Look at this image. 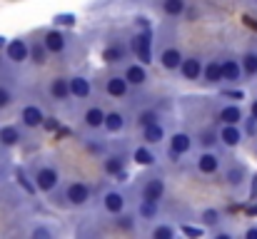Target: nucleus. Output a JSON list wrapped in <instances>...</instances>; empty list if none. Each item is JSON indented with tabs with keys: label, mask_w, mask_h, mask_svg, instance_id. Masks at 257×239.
<instances>
[{
	"label": "nucleus",
	"mask_w": 257,
	"mask_h": 239,
	"mask_svg": "<svg viewBox=\"0 0 257 239\" xmlns=\"http://www.w3.org/2000/svg\"><path fill=\"white\" fill-rule=\"evenodd\" d=\"M48 92H50V97H53L55 102H65V100H70V97H73V95H70V78H63V75L53 78L50 80Z\"/></svg>",
	"instance_id": "obj_18"
},
{
	"label": "nucleus",
	"mask_w": 257,
	"mask_h": 239,
	"mask_svg": "<svg viewBox=\"0 0 257 239\" xmlns=\"http://www.w3.org/2000/svg\"><path fill=\"white\" fill-rule=\"evenodd\" d=\"M90 92H92V85H90V80H87L85 75L70 78V95H73L75 100H87Z\"/></svg>",
	"instance_id": "obj_23"
},
{
	"label": "nucleus",
	"mask_w": 257,
	"mask_h": 239,
	"mask_svg": "<svg viewBox=\"0 0 257 239\" xmlns=\"http://www.w3.org/2000/svg\"><path fill=\"white\" fill-rule=\"evenodd\" d=\"M192 150V137L187 132H175L170 137V159L177 162L182 155H187Z\"/></svg>",
	"instance_id": "obj_12"
},
{
	"label": "nucleus",
	"mask_w": 257,
	"mask_h": 239,
	"mask_svg": "<svg viewBox=\"0 0 257 239\" xmlns=\"http://www.w3.org/2000/svg\"><path fill=\"white\" fill-rule=\"evenodd\" d=\"M43 43H45V48L50 50V55H60V53L68 50V38H65V33H60V30H55V28L43 35Z\"/></svg>",
	"instance_id": "obj_14"
},
{
	"label": "nucleus",
	"mask_w": 257,
	"mask_h": 239,
	"mask_svg": "<svg viewBox=\"0 0 257 239\" xmlns=\"http://www.w3.org/2000/svg\"><path fill=\"white\" fill-rule=\"evenodd\" d=\"M125 204H127V199H125V194L117 192V189H107V192L102 194V209H105L107 214H120V212L125 209Z\"/></svg>",
	"instance_id": "obj_16"
},
{
	"label": "nucleus",
	"mask_w": 257,
	"mask_h": 239,
	"mask_svg": "<svg viewBox=\"0 0 257 239\" xmlns=\"http://www.w3.org/2000/svg\"><path fill=\"white\" fill-rule=\"evenodd\" d=\"M165 179L163 177H150L145 184H143V189H140V199H145V202H155V204H160L163 199H165Z\"/></svg>",
	"instance_id": "obj_5"
},
{
	"label": "nucleus",
	"mask_w": 257,
	"mask_h": 239,
	"mask_svg": "<svg viewBox=\"0 0 257 239\" xmlns=\"http://www.w3.org/2000/svg\"><path fill=\"white\" fill-rule=\"evenodd\" d=\"M127 55H130V48H125L122 43H110V45H105L102 53H100L102 63H107V65H117V63L127 60Z\"/></svg>",
	"instance_id": "obj_13"
},
{
	"label": "nucleus",
	"mask_w": 257,
	"mask_h": 239,
	"mask_svg": "<svg viewBox=\"0 0 257 239\" xmlns=\"http://www.w3.org/2000/svg\"><path fill=\"white\" fill-rule=\"evenodd\" d=\"M160 10L168 18H180L187 10V0H160Z\"/></svg>",
	"instance_id": "obj_28"
},
{
	"label": "nucleus",
	"mask_w": 257,
	"mask_h": 239,
	"mask_svg": "<svg viewBox=\"0 0 257 239\" xmlns=\"http://www.w3.org/2000/svg\"><path fill=\"white\" fill-rule=\"evenodd\" d=\"M197 142H200V147H205V150H212V147L220 142V137H217V130H202V132L197 135Z\"/></svg>",
	"instance_id": "obj_35"
},
{
	"label": "nucleus",
	"mask_w": 257,
	"mask_h": 239,
	"mask_svg": "<svg viewBox=\"0 0 257 239\" xmlns=\"http://www.w3.org/2000/svg\"><path fill=\"white\" fill-rule=\"evenodd\" d=\"M105 92L110 97H115V100H122L130 92V82H127L125 75H110L107 82H105Z\"/></svg>",
	"instance_id": "obj_19"
},
{
	"label": "nucleus",
	"mask_w": 257,
	"mask_h": 239,
	"mask_svg": "<svg viewBox=\"0 0 257 239\" xmlns=\"http://www.w3.org/2000/svg\"><path fill=\"white\" fill-rule=\"evenodd\" d=\"M153 239H172L175 237V227L172 224H158L153 232H150Z\"/></svg>",
	"instance_id": "obj_38"
},
{
	"label": "nucleus",
	"mask_w": 257,
	"mask_h": 239,
	"mask_svg": "<svg viewBox=\"0 0 257 239\" xmlns=\"http://www.w3.org/2000/svg\"><path fill=\"white\" fill-rule=\"evenodd\" d=\"M20 122H23V127L35 130V127H40V125L45 122V112H43L38 105H25V107L20 110Z\"/></svg>",
	"instance_id": "obj_15"
},
{
	"label": "nucleus",
	"mask_w": 257,
	"mask_h": 239,
	"mask_svg": "<svg viewBox=\"0 0 257 239\" xmlns=\"http://www.w3.org/2000/svg\"><path fill=\"white\" fill-rule=\"evenodd\" d=\"M33 182H35L38 192L50 194V192H55V189H58V184H60V172H58L53 164L38 162V164L33 167Z\"/></svg>",
	"instance_id": "obj_1"
},
{
	"label": "nucleus",
	"mask_w": 257,
	"mask_h": 239,
	"mask_svg": "<svg viewBox=\"0 0 257 239\" xmlns=\"http://www.w3.org/2000/svg\"><path fill=\"white\" fill-rule=\"evenodd\" d=\"M155 152L150 150V147H145V145H140L135 152H133V162L135 164H140V167H153L155 164Z\"/></svg>",
	"instance_id": "obj_31"
},
{
	"label": "nucleus",
	"mask_w": 257,
	"mask_h": 239,
	"mask_svg": "<svg viewBox=\"0 0 257 239\" xmlns=\"http://www.w3.org/2000/svg\"><path fill=\"white\" fill-rule=\"evenodd\" d=\"M125 155H117V152H112V155H105L102 157V172L107 174V177H115V174H120L122 169H125Z\"/></svg>",
	"instance_id": "obj_22"
},
{
	"label": "nucleus",
	"mask_w": 257,
	"mask_h": 239,
	"mask_svg": "<svg viewBox=\"0 0 257 239\" xmlns=\"http://www.w3.org/2000/svg\"><path fill=\"white\" fill-rule=\"evenodd\" d=\"M242 125H245V127H242V132H245V135H250V137H255L257 135V120L255 117H252V115H250V117H245V120H242Z\"/></svg>",
	"instance_id": "obj_40"
},
{
	"label": "nucleus",
	"mask_w": 257,
	"mask_h": 239,
	"mask_svg": "<svg viewBox=\"0 0 257 239\" xmlns=\"http://www.w3.org/2000/svg\"><path fill=\"white\" fill-rule=\"evenodd\" d=\"M168 137V132H165V125L163 122H155V125H150V127H143V140L148 142V145H158V142H163Z\"/></svg>",
	"instance_id": "obj_26"
},
{
	"label": "nucleus",
	"mask_w": 257,
	"mask_h": 239,
	"mask_svg": "<svg viewBox=\"0 0 257 239\" xmlns=\"http://www.w3.org/2000/svg\"><path fill=\"white\" fill-rule=\"evenodd\" d=\"M182 234L185 237H202L205 229L202 227H190V224H182Z\"/></svg>",
	"instance_id": "obj_42"
},
{
	"label": "nucleus",
	"mask_w": 257,
	"mask_h": 239,
	"mask_svg": "<svg viewBox=\"0 0 257 239\" xmlns=\"http://www.w3.org/2000/svg\"><path fill=\"white\" fill-rule=\"evenodd\" d=\"M90 197H92V187L83 179H75L65 187V204H70V207H85Z\"/></svg>",
	"instance_id": "obj_2"
},
{
	"label": "nucleus",
	"mask_w": 257,
	"mask_h": 239,
	"mask_svg": "<svg viewBox=\"0 0 257 239\" xmlns=\"http://www.w3.org/2000/svg\"><path fill=\"white\" fill-rule=\"evenodd\" d=\"M130 50H133V55H135L140 63H145V65L153 63V40H150L148 28H145L143 33H138V35L130 40Z\"/></svg>",
	"instance_id": "obj_3"
},
{
	"label": "nucleus",
	"mask_w": 257,
	"mask_h": 239,
	"mask_svg": "<svg viewBox=\"0 0 257 239\" xmlns=\"http://www.w3.org/2000/svg\"><path fill=\"white\" fill-rule=\"evenodd\" d=\"M5 45H8V38H3V35H0V50H3Z\"/></svg>",
	"instance_id": "obj_46"
},
{
	"label": "nucleus",
	"mask_w": 257,
	"mask_h": 239,
	"mask_svg": "<svg viewBox=\"0 0 257 239\" xmlns=\"http://www.w3.org/2000/svg\"><path fill=\"white\" fill-rule=\"evenodd\" d=\"M5 55L13 65H23V63L30 60V43L25 38H13L5 45Z\"/></svg>",
	"instance_id": "obj_4"
},
{
	"label": "nucleus",
	"mask_w": 257,
	"mask_h": 239,
	"mask_svg": "<svg viewBox=\"0 0 257 239\" xmlns=\"http://www.w3.org/2000/svg\"><path fill=\"white\" fill-rule=\"evenodd\" d=\"M125 125H127V117L122 115V112H117V110H112V112H107L105 115V132H110V135H117V132H122L125 130Z\"/></svg>",
	"instance_id": "obj_25"
},
{
	"label": "nucleus",
	"mask_w": 257,
	"mask_h": 239,
	"mask_svg": "<svg viewBox=\"0 0 257 239\" xmlns=\"http://www.w3.org/2000/svg\"><path fill=\"white\" fill-rule=\"evenodd\" d=\"M245 120V110L237 102H227L217 110V122L220 125H240Z\"/></svg>",
	"instance_id": "obj_8"
},
{
	"label": "nucleus",
	"mask_w": 257,
	"mask_h": 239,
	"mask_svg": "<svg viewBox=\"0 0 257 239\" xmlns=\"http://www.w3.org/2000/svg\"><path fill=\"white\" fill-rule=\"evenodd\" d=\"M20 140H23L20 127H15V125H3L0 127V145L3 147H15Z\"/></svg>",
	"instance_id": "obj_27"
},
{
	"label": "nucleus",
	"mask_w": 257,
	"mask_h": 239,
	"mask_svg": "<svg viewBox=\"0 0 257 239\" xmlns=\"http://www.w3.org/2000/svg\"><path fill=\"white\" fill-rule=\"evenodd\" d=\"M217 137H220V142H222L225 147H230V150H235V147H240V145L245 142V132H242L240 125H220Z\"/></svg>",
	"instance_id": "obj_6"
},
{
	"label": "nucleus",
	"mask_w": 257,
	"mask_h": 239,
	"mask_svg": "<svg viewBox=\"0 0 257 239\" xmlns=\"http://www.w3.org/2000/svg\"><path fill=\"white\" fill-rule=\"evenodd\" d=\"M250 115H252V117L257 120V97L252 100V102H250Z\"/></svg>",
	"instance_id": "obj_45"
},
{
	"label": "nucleus",
	"mask_w": 257,
	"mask_h": 239,
	"mask_svg": "<svg viewBox=\"0 0 257 239\" xmlns=\"http://www.w3.org/2000/svg\"><path fill=\"white\" fill-rule=\"evenodd\" d=\"M240 63H242L245 78H257V50H245Z\"/></svg>",
	"instance_id": "obj_30"
},
{
	"label": "nucleus",
	"mask_w": 257,
	"mask_h": 239,
	"mask_svg": "<svg viewBox=\"0 0 257 239\" xmlns=\"http://www.w3.org/2000/svg\"><path fill=\"white\" fill-rule=\"evenodd\" d=\"M220 219H222V214H220V209H215V207H207V209L200 212V222H202L205 227H217Z\"/></svg>",
	"instance_id": "obj_34"
},
{
	"label": "nucleus",
	"mask_w": 257,
	"mask_h": 239,
	"mask_svg": "<svg viewBox=\"0 0 257 239\" xmlns=\"http://www.w3.org/2000/svg\"><path fill=\"white\" fill-rule=\"evenodd\" d=\"M13 100H15L13 90L5 87V85H0V110H8V107L13 105Z\"/></svg>",
	"instance_id": "obj_39"
},
{
	"label": "nucleus",
	"mask_w": 257,
	"mask_h": 239,
	"mask_svg": "<svg viewBox=\"0 0 257 239\" xmlns=\"http://www.w3.org/2000/svg\"><path fill=\"white\" fill-rule=\"evenodd\" d=\"M160 120H163V117H160L158 110H140L138 117H135V122H138L140 130H143V127H150V125H155V122H160Z\"/></svg>",
	"instance_id": "obj_32"
},
{
	"label": "nucleus",
	"mask_w": 257,
	"mask_h": 239,
	"mask_svg": "<svg viewBox=\"0 0 257 239\" xmlns=\"http://www.w3.org/2000/svg\"><path fill=\"white\" fill-rule=\"evenodd\" d=\"M177 73L182 75V80H190V82H195V80L202 78V60H200L197 55L182 58V63H180Z\"/></svg>",
	"instance_id": "obj_11"
},
{
	"label": "nucleus",
	"mask_w": 257,
	"mask_h": 239,
	"mask_svg": "<svg viewBox=\"0 0 257 239\" xmlns=\"http://www.w3.org/2000/svg\"><path fill=\"white\" fill-rule=\"evenodd\" d=\"M220 63H222V82H227V85L242 82L245 73H242V63H240L237 58H225V60H220Z\"/></svg>",
	"instance_id": "obj_9"
},
{
	"label": "nucleus",
	"mask_w": 257,
	"mask_h": 239,
	"mask_svg": "<svg viewBox=\"0 0 257 239\" xmlns=\"http://www.w3.org/2000/svg\"><path fill=\"white\" fill-rule=\"evenodd\" d=\"M242 237H245V239H257V224H252V227H247Z\"/></svg>",
	"instance_id": "obj_44"
},
{
	"label": "nucleus",
	"mask_w": 257,
	"mask_h": 239,
	"mask_svg": "<svg viewBox=\"0 0 257 239\" xmlns=\"http://www.w3.org/2000/svg\"><path fill=\"white\" fill-rule=\"evenodd\" d=\"M202 82L205 85H220L222 82V63L220 60H207L202 65Z\"/></svg>",
	"instance_id": "obj_21"
},
{
	"label": "nucleus",
	"mask_w": 257,
	"mask_h": 239,
	"mask_svg": "<svg viewBox=\"0 0 257 239\" xmlns=\"http://www.w3.org/2000/svg\"><path fill=\"white\" fill-rule=\"evenodd\" d=\"M182 58H185V55H182L177 48H165V50L160 53L158 63L163 65V70H177L180 63H182Z\"/></svg>",
	"instance_id": "obj_24"
},
{
	"label": "nucleus",
	"mask_w": 257,
	"mask_h": 239,
	"mask_svg": "<svg viewBox=\"0 0 257 239\" xmlns=\"http://www.w3.org/2000/svg\"><path fill=\"white\" fill-rule=\"evenodd\" d=\"M48 58H50V50L45 48V43H43V40L30 43V63H33V65H45V63H48Z\"/></svg>",
	"instance_id": "obj_29"
},
{
	"label": "nucleus",
	"mask_w": 257,
	"mask_h": 239,
	"mask_svg": "<svg viewBox=\"0 0 257 239\" xmlns=\"http://www.w3.org/2000/svg\"><path fill=\"white\" fill-rule=\"evenodd\" d=\"M15 182H18L28 194H35V192H38V187H35V182H33V174H28L23 167H18V169H15Z\"/></svg>",
	"instance_id": "obj_33"
},
{
	"label": "nucleus",
	"mask_w": 257,
	"mask_h": 239,
	"mask_svg": "<svg viewBox=\"0 0 257 239\" xmlns=\"http://www.w3.org/2000/svg\"><path fill=\"white\" fill-rule=\"evenodd\" d=\"M30 237H35V239H50V237H53V232H50L48 227H35V229L30 232Z\"/></svg>",
	"instance_id": "obj_43"
},
{
	"label": "nucleus",
	"mask_w": 257,
	"mask_h": 239,
	"mask_svg": "<svg viewBox=\"0 0 257 239\" xmlns=\"http://www.w3.org/2000/svg\"><path fill=\"white\" fill-rule=\"evenodd\" d=\"M225 184L232 187V189H242L247 184V167L242 162H232L225 169Z\"/></svg>",
	"instance_id": "obj_7"
},
{
	"label": "nucleus",
	"mask_w": 257,
	"mask_h": 239,
	"mask_svg": "<svg viewBox=\"0 0 257 239\" xmlns=\"http://www.w3.org/2000/svg\"><path fill=\"white\" fill-rule=\"evenodd\" d=\"M105 110L102 107H97V105H92V107H87L85 112H83V125H85L87 130H100L102 125H105Z\"/></svg>",
	"instance_id": "obj_20"
},
{
	"label": "nucleus",
	"mask_w": 257,
	"mask_h": 239,
	"mask_svg": "<svg viewBox=\"0 0 257 239\" xmlns=\"http://www.w3.org/2000/svg\"><path fill=\"white\" fill-rule=\"evenodd\" d=\"M115 217H117V219H115V224H117L122 232H133V229H135V217H133V214H127L125 209H122L120 214H115Z\"/></svg>",
	"instance_id": "obj_37"
},
{
	"label": "nucleus",
	"mask_w": 257,
	"mask_h": 239,
	"mask_svg": "<svg viewBox=\"0 0 257 239\" xmlns=\"http://www.w3.org/2000/svg\"><path fill=\"white\" fill-rule=\"evenodd\" d=\"M250 212H252V214H257V204H255V207H252V209H250Z\"/></svg>",
	"instance_id": "obj_47"
},
{
	"label": "nucleus",
	"mask_w": 257,
	"mask_h": 239,
	"mask_svg": "<svg viewBox=\"0 0 257 239\" xmlns=\"http://www.w3.org/2000/svg\"><path fill=\"white\" fill-rule=\"evenodd\" d=\"M222 97L230 102H240V100H245V90H222Z\"/></svg>",
	"instance_id": "obj_41"
},
{
	"label": "nucleus",
	"mask_w": 257,
	"mask_h": 239,
	"mask_svg": "<svg viewBox=\"0 0 257 239\" xmlns=\"http://www.w3.org/2000/svg\"><path fill=\"white\" fill-rule=\"evenodd\" d=\"M122 75L127 78L130 87H143V85L150 80V75H148V65H145V63H130V65L125 68Z\"/></svg>",
	"instance_id": "obj_17"
},
{
	"label": "nucleus",
	"mask_w": 257,
	"mask_h": 239,
	"mask_svg": "<svg viewBox=\"0 0 257 239\" xmlns=\"http://www.w3.org/2000/svg\"><path fill=\"white\" fill-rule=\"evenodd\" d=\"M220 164H222V159H220V155H215L212 150L200 152L197 162H195V167H197L200 174H217L220 172Z\"/></svg>",
	"instance_id": "obj_10"
},
{
	"label": "nucleus",
	"mask_w": 257,
	"mask_h": 239,
	"mask_svg": "<svg viewBox=\"0 0 257 239\" xmlns=\"http://www.w3.org/2000/svg\"><path fill=\"white\" fill-rule=\"evenodd\" d=\"M138 214H140L143 219H155V217H158V204H155V202H145V199H140Z\"/></svg>",
	"instance_id": "obj_36"
}]
</instances>
